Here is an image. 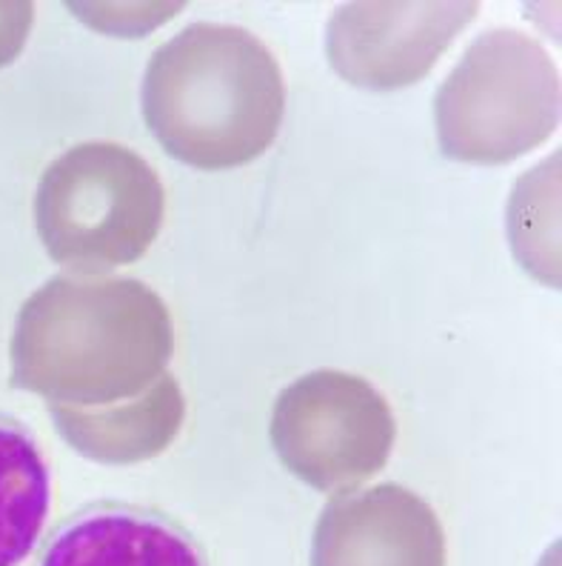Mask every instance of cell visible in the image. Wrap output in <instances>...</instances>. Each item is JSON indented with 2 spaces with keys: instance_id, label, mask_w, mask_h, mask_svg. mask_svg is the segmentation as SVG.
<instances>
[{
  "instance_id": "obj_1",
  "label": "cell",
  "mask_w": 562,
  "mask_h": 566,
  "mask_svg": "<svg viewBox=\"0 0 562 566\" xmlns=\"http://www.w3.org/2000/svg\"><path fill=\"white\" fill-rule=\"evenodd\" d=\"M174 353L169 306L135 277L63 275L23 306L14 380L61 409H109L158 387Z\"/></svg>"
},
{
  "instance_id": "obj_2",
  "label": "cell",
  "mask_w": 562,
  "mask_h": 566,
  "mask_svg": "<svg viewBox=\"0 0 562 566\" xmlns=\"http://www.w3.org/2000/svg\"><path fill=\"white\" fill-rule=\"evenodd\" d=\"M149 132L180 164L220 172L261 158L286 115L272 49L226 23H192L151 55L140 86Z\"/></svg>"
},
{
  "instance_id": "obj_3",
  "label": "cell",
  "mask_w": 562,
  "mask_h": 566,
  "mask_svg": "<svg viewBox=\"0 0 562 566\" xmlns=\"http://www.w3.org/2000/svg\"><path fill=\"white\" fill-rule=\"evenodd\" d=\"M166 192L158 172L120 144L92 140L43 172L35 223L52 261L77 275L140 261L163 229Z\"/></svg>"
},
{
  "instance_id": "obj_4",
  "label": "cell",
  "mask_w": 562,
  "mask_h": 566,
  "mask_svg": "<svg viewBox=\"0 0 562 566\" xmlns=\"http://www.w3.org/2000/svg\"><path fill=\"white\" fill-rule=\"evenodd\" d=\"M434 120L446 158L486 166L520 158L560 120L554 61L522 32H486L437 90Z\"/></svg>"
},
{
  "instance_id": "obj_5",
  "label": "cell",
  "mask_w": 562,
  "mask_h": 566,
  "mask_svg": "<svg viewBox=\"0 0 562 566\" xmlns=\"http://www.w3.org/2000/svg\"><path fill=\"white\" fill-rule=\"evenodd\" d=\"M268 438L297 481L346 495L389 463L397 421L374 384L340 369H317L277 395Z\"/></svg>"
},
{
  "instance_id": "obj_6",
  "label": "cell",
  "mask_w": 562,
  "mask_h": 566,
  "mask_svg": "<svg viewBox=\"0 0 562 566\" xmlns=\"http://www.w3.org/2000/svg\"><path fill=\"white\" fill-rule=\"evenodd\" d=\"M477 3H349L331 14L329 61L365 90H400L420 81Z\"/></svg>"
},
{
  "instance_id": "obj_7",
  "label": "cell",
  "mask_w": 562,
  "mask_h": 566,
  "mask_svg": "<svg viewBox=\"0 0 562 566\" xmlns=\"http://www.w3.org/2000/svg\"><path fill=\"white\" fill-rule=\"evenodd\" d=\"M311 566H446V530L400 484L346 492L317 518Z\"/></svg>"
},
{
  "instance_id": "obj_8",
  "label": "cell",
  "mask_w": 562,
  "mask_h": 566,
  "mask_svg": "<svg viewBox=\"0 0 562 566\" xmlns=\"http://www.w3.org/2000/svg\"><path fill=\"white\" fill-rule=\"evenodd\" d=\"M38 566H212V558L169 512L95 501L49 532Z\"/></svg>"
},
{
  "instance_id": "obj_9",
  "label": "cell",
  "mask_w": 562,
  "mask_h": 566,
  "mask_svg": "<svg viewBox=\"0 0 562 566\" xmlns=\"http://www.w3.org/2000/svg\"><path fill=\"white\" fill-rule=\"evenodd\" d=\"M63 438L92 461L138 463L169 449L185 418V401L178 380L166 373L144 398L109 409L52 407Z\"/></svg>"
},
{
  "instance_id": "obj_10",
  "label": "cell",
  "mask_w": 562,
  "mask_h": 566,
  "mask_svg": "<svg viewBox=\"0 0 562 566\" xmlns=\"http://www.w3.org/2000/svg\"><path fill=\"white\" fill-rule=\"evenodd\" d=\"M52 512V470L35 432L0 412V566H23Z\"/></svg>"
}]
</instances>
